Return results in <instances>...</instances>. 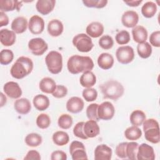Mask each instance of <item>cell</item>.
<instances>
[{
	"label": "cell",
	"mask_w": 160,
	"mask_h": 160,
	"mask_svg": "<svg viewBox=\"0 0 160 160\" xmlns=\"http://www.w3.org/2000/svg\"><path fill=\"white\" fill-rule=\"evenodd\" d=\"M3 91L5 94L12 99H18L22 95V90L18 83L14 81H9L4 84Z\"/></svg>",
	"instance_id": "4fadbf2b"
},
{
	"label": "cell",
	"mask_w": 160,
	"mask_h": 160,
	"mask_svg": "<svg viewBox=\"0 0 160 160\" xmlns=\"http://www.w3.org/2000/svg\"><path fill=\"white\" fill-rule=\"evenodd\" d=\"M152 46L148 42H144L143 43L138 44L137 46V52L139 56L143 59L148 58L151 56L152 54Z\"/></svg>",
	"instance_id": "836d02e7"
},
{
	"label": "cell",
	"mask_w": 160,
	"mask_h": 160,
	"mask_svg": "<svg viewBox=\"0 0 160 160\" xmlns=\"http://www.w3.org/2000/svg\"><path fill=\"white\" fill-rule=\"evenodd\" d=\"M15 111L20 114H27L31 109V104L29 100L27 98H22L18 99L14 103Z\"/></svg>",
	"instance_id": "d6986e66"
},
{
	"label": "cell",
	"mask_w": 160,
	"mask_h": 160,
	"mask_svg": "<svg viewBox=\"0 0 160 160\" xmlns=\"http://www.w3.org/2000/svg\"><path fill=\"white\" fill-rule=\"evenodd\" d=\"M115 39L118 44L124 45L128 44L130 41L131 37L128 31L122 30L116 34Z\"/></svg>",
	"instance_id": "60d3db41"
},
{
	"label": "cell",
	"mask_w": 160,
	"mask_h": 160,
	"mask_svg": "<svg viewBox=\"0 0 160 160\" xmlns=\"http://www.w3.org/2000/svg\"><path fill=\"white\" fill-rule=\"evenodd\" d=\"M51 160H66L67 154L62 151H54L51 154Z\"/></svg>",
	"instance_id": "681fc988"
},
{
	"label": "cell",
	"mask_w": 160,
	"mask_h": 160,
	"mask_svg": "<svg viewBox=\"0 0 160 160\" xmlns=\"http://www.w3.org/2000/svg\"><path fill=\"white\" fill-rule=\"evenodd\" d=\"M28 26V20L23 16H19L14 19L11 22V29L16 34L24 32Z\"/></svg>",
	"instance_id": "7402d4cb"
},
{
	"label": "cell",
	"mask_w": 160,
	"mask_h": 160,
	"mask_svg": "<svg viewBox=\"0 0 160 160\" xmlns=\"http://www.w3.org/2000/svg\"><path fill=\"white\" fill-rule=\"evenodd\" d=\"M72 44L78 51L82 52H88L94 47L91 37L84 33L76 35L72 39Z\"/></svg>",
	"instance_id": "8992f818"
},
{
	"label": "cell",
	"mask_w": 160,
	"mask_h": 160,
	"mask_svg": "<svg viewBox=\"0 0 160 160\" xmlns=\"http://www.w3.org/2000/svg\"><path fill=\"white\" fill-rule=\"evenodd\" d=\"M157 12L156 4L152 1L145 2L141 8V13L144 17L151 18L153 17Z\"/></svg>",
	"instance_id": "4dcf8cb0"
},
{
	"label": "cell",
	"mask_w": 160,
	"mask_h": 160,
	"mask_svg": "<svg viewBox=\"0 0 160 160\" xmlns=\"http://www.w3.org/2000/svg\"><path fill=\"white\" fill-rule=\"evenodd\" d=\"M123 2L129 6L137 7L140 5V4L142 2V0H138V1L131 0V1H124Z\"/></svg>",
	"instance_id": "f5cc1de1"
},
{
	"label": "cell",
	"mask_w": 160,
	"mask_h": 160,
	"mask_svg": "<svg viewBox=\"0 0 160 160\" xmlns=\"http://www.w3.org/2000/svg\"><path fill=\"white\" fill-rule=\"evenodd\" d=\"M84 122L81 121L78 122L73 128V134L75 136L81 138L82 139H88V138L85 135L84 132Z\"/></svg>",
	"instance_id": "f6af8a7d"
},
{
	"label": "cell",
	"mask_w": 160,
	"mask_h": 160,
	"mask_svg": "<svg viewBox=\"0 0 160 160\" xmlns=\"http://www.w3.org/2000/svg\"><path fill=\"white\" fill-rule=\"evenodd\" d=\"M42 141L41 136L35 132L28 134L25 138L26 144L30 147H38L42 143Z\"/></svg>",
	"instance_id": "e575fe53"
},
{
	"label": "cell",
	"mask_w": 160,
	"mask_h": 160,
	"mask_svg": "<svg viewBox=\"0 0 160 160\" xmlns=\"http://www.w3.org/2000/svg\"><path fill=\"white\" fill-rule=\"evenodd\" d=\"M45 62L51 73L58 74L62 71V57L60 52L56 51H50L45 58Z\"/></svg>",
	"instance_id": "5b68a950"
},
{
	"label": "cell",
	"mask_w": 160,
	"mask_h": 160,
	"mask_svg": "<svg viewBox=\"0 0 160 160\" xmlns=\"http://www.w3.org/2000/svg\"><path fill=\"white\" fill-rule=\"evenodd\" d=\"M66 109L68 111L76 114L82 111L84 106L83 100L77 96L71 97L66 102Z\"/></svg>",
	"instance_id": "2e32d148"
},
{
	"label": "cell",
	"mask_w": 160,
	"mask_h": 160,
	"mask_svg": "<svg viewBox=\"0 0 160 160\" xmlns=\"http://www.w3.org/2000/svg\"><path fill=\"white\" fill-rule=\"evenodd\" d=\"M94 66L92 59L89 56L73 55L68 59L67 62L68 69L72 74L91 71Z\"/></svg>",
	"instance_id": "6da1fadb"
},
{
	"label": "cell",
	"mask_w": 160,
	"mask_h": 160,
	"mask_svg": "<svg viewBox=\"0 0 160 160\" xmlns=\"http://www.w3.org/2000/svg\"><path fill=\"white\" fill-rule=\"evenodd\" d=\"M79 82L81 85L86 88H91L96 83V77L91 71H88L81 75Z\"/></svg>",
	"instance_id": "83f0119b"
},
{
	"label": "cell",
	"mask_w": 160,
	"mask_h": 160,
	"mask_svg": "<svg viewBox=\"0 0 160 160\" xmlns=\"http://www.w3.org/2000/svg\"><path fill=\"white\" fill-rule=\"evenodd\" d=\"M142 125L143 126L145 139L153 144L159 143L160 141V134L158 122L153 118L146 119Z\"/></svg>",
	"instance_id": "277c9868"
},
{
	"label": "cell",
	"mask_w": 160,
	"mask_h": 160,
	"mask_svg": "<svg viewBox=\"0 0 160 160\" xmlns=\"http://www.w3.org/2000/svg\"><path fill=\"white\" fill-rule=\"evenodd\" d=\"M139 21L138 14L132 10L125 11L121 17V22L124 26L131 28H134Z\"/></svg>",
	"instance_id": "5bb4252c"
},
{
	"label": "cell",
	"mask_w": 160,
	"mask_h": 160,
	"mask_svg": "<svg viewBox=\"0 0 160 160\" xmlns=\"http://www.w3.org/2000/svg\"><path fill=\"white\" fill-rule=\"evenodd\" d=\"M114 113V107L109 101H104L98 106V115L99 119L110 120L113 118Z\"/></svg>",
	"instance_id": "30bf717a"
},
{
	"label": "cell",
	"mask_w": 160,
	"mask_h": 160,
	"mask_svg": "<svg viewBox=\"0 0 160 160\" xmlns=\"http://www.w3.org/2000/svg\"><path fill=\"white\" fill-rule=\"evenodd\" d=\"M22 1L15 0H0V10L2 12L12 11L17 9L19 11Z\"/></svg>",
	"instance_id": "f1b7e54d"
},
{
	"label": "cell",
	"mask_w": 160,
	"mask_h": 160,
	"mask_svg": "<svg viewBox=\"0 0 160 160\" xmlns=\"http://www.w3.org/2000/svg\"><path fill=\"white\" fill-rule=\"evenodd\" d=\"M150 44L156 48L160 47V31H156L152 32L149 37Z\"/></svg>",
	"instance_id": "c3c4849f"
},
{
	"label": "cell",
	"mask_w": 160,
	"mask_h": 160,
	"mask_svg": "<svg viewBox=\"0 0 160 160\" xmlns=\"http://www.w3.org/2000/svg\"><path fill=\"white\" fill-rule=\"evenodd\" d=\"M33 69V62L29 58L21 56L12 66L10 73L12 78L21 79L29 75Z\"/></svg>",
	"instance_id": "7a4b0ae2"
},
{
	"label": "cell",
	"mask_w": 160,
	"mask_h": 160,
	"mask_svg": "<svg viewBox=\"0 0 160 160\" xmlns=\"http://www.w3.org/2000/svg\"><path fill=\"white\" fill-rule=\"evenodd\" d=\"M116 57L121 64H128L131 62L134 58V49L129 46H120L116 51Z\"/></svg>",
	"instance_id": "52a82bcc"
},
{
	"label": "cell",
	"mask_w": 160,
	"mask_h": 160,
	"mask_svg": "<svg viewBox=\"0 0 160 160\" xmlns=\"http://www.w3.org/2000/svg\"><path fill=\"white\" fill-rule=\"evenodd\" d=\"M52 139L56 145L62 146L69 142V137L67 132L62 131H58L52 134Z\"/></svg>",
	"instance_id": "f546056e"
},
{
	"label": "cell",
	"mask_w": 160,
	"mask_h": 160,
	"mask_svg": "<svg viewBox=\"0 0 160 160\" xmlns=\"http://www.w3.org/2000/svg\"><path fill=\"white\" fill-rule=\"evenodd\" d=\"M98 64L99 67L104 70L111 69L114 64L113 56L108 52L101 53L98 58Z\"/></svg>",
	"instance_id": "d4e9b609"
},
{
	"label": "cell",
	"mask_w": 160,
	"mask_h": 160,
	"mask_svg": "<svg viewBox=\"0 0 160 160\" xmlns=\"http://www.w3.org/2000/svg\"><path fill=\"white\" fill-rule=\"evenodd\" d=\"M28 48L34 55L41 56L48 50V45L42 38H35L28 42Z\"/></svg>",
	"instance_id": "ba28073f"
},
{
	"label": "cell",
	"mask_w": 160,
	"mask_h": 160,
	"mask_svg": "<svg viewBox=\"0 0 160 160\" xmlns=\"http://www.w3.org/2000/svg\"><path fill=\"white\" fill-rule=\"evenodd\" d=\"M128 142H123L119 143L116 148L115 152L117 156L121 159L127 158L126 155V146Z\"/></svg>",
	"instance_id": "bcb514c9"
},
{
	"label": "cell",
	"mask_w": 160,
	"mask_h": 160,
	"mask_svg": "<svg viewBox=\"0 0 160 160\" xmlns=\"http://www.w3.org/2000/svg\"><path fill=\"white\" fill-rule=\"evenodd\" d=\"M99 104L97 103H92L86 108V116L90 120L98 121L99 120L98 115V109Z\"/></svg>",
	"instance_id": "ab89813d"
},
{
	"label": "cell",
	"mask_w": 160,
	"mask_h": 160,
	"mask_svg": "<svg viewBox=\"0 0 160 160\" xmlns=\"http://www.w3.org/2000/svg\"><path fill=\"white\" fill-rule=\"evenodd\" d=\"M146 119L145 113L141 110H135L132 111L130 115V122L132 125L135 126H140Z\"/></svg>",
	"instance_id": "1f68e13d"
},
{
	"label": "cell",
	"mask_w": 160,
	"mask_h": 160,
	"mask_svg": "<svg viewBox=\"0 0 160 160\" xmlns=\"http://www.w3.org/2000/svg\"><path fill=\"white\" fill-rule=\"evenodd\" d=\"M39 87L42 92L46 94H52L56 89V84L53 79L46 77L40 81Z\"/></svg>",
	"instance_id": "484cf974"
},
{
	"label": "cell",
	"mask_w": 160,
	"mask_h": 160,
	"mask_svg": "<svg viewBox=\"0 0 160 160\" xmlns=\"http://www.w3.org/2000/svg\"><path fill=\"white\" fill-rule=\"evenodd\" d=\"M84 132L88 138L96 137L100 132V129L97 121L94 120H89L84 122Z\"/></svg>",
	"instance_id": "ac0fdd59"
},
{
	"label": "cell",
	"mask_w": 160,
	"mask_h": 160,
	"mask_svg": "<svg viewBox=\"0 0 160 160\" xmlns=\"http://www.w3.org/2000/svg\"><path fill=\"white\" fill-rule=\"evenodd\" d=\"M69 152L73 160L88 159L84 144L78 141H72L69 146Z\"/></svg>",
	"instance_id": "9c48e42d"
},
{
	"label": "cell",
	"mask_w": 160,
	"mask_h": 160,
	"mask_svg": "<svg viewBox=\"0 0 160 160\" xmlns=\"http://www.w3.org/2000/svg\"><path fill=\"white\" fill-rule=\"evenodd\" d=\"M132 34L134 41L138 44L146 42L148 35L146 29L141 25L136 26L132 28Z\"/></svg>",
	"instance_id": "cb8c5ba5"
},
{
	"label": "cell",
	"mask_w": 160,
	"mask_h": 160,
	"mask_svg": "<svg viewBox=\"0 0 160 160\" xmlns=\"http://www.w3.org/2000/svg\"><path fill=\"white\" fill-rule=\"evenodd\" d=\"M64 26L62 22L58 19H52L48 24V32L52 37L59 36L63 32Z\"/></svg>",
	"instance_id": "603a6c76"
},
{
	"label": "cell",
	"mask_w": 160,
	"mask_h": 160,
	"mask_svg": "<svg viewBox=\"0 0 160 160\" xmlns=\"http://www.w3.org/2000/svg\"><path fill=\"white\" fill-rule=\"evenodd\" d=\"M124 136L128 140L136 141L141 137L142 131L138 126H132L125 130Z\"/></svg>",
	"instance_id": "d6a6232c"
},
{
	"label": "cell",
	"mask_w": 160,
	"mask_h": 160,
	"mask_svg": "<svg viewBox=\"0 0 160 160\" xmlns=\"http://www.w3.org/2000/svg\"><path fill=\"white\" fill-rule=\"evenodd\" d=\"M99 88L104 98L117 100L121 98L124 92V88L121 83L115 80H109L102 84Z\"/></svg>",
	"instance_id": "3957f363"
},
{
	"label": "cell",
	"mask_w": 160,
	"mask_h": 160,
	"mask_svg": "<svg viewBox=\"0 0 160 160\" xmlns=\"http://www.w3.org/2000/svg\"><path fill=\"white\" fill-rule=\"evenodd\" d=\"M73 123V119L71 116L68 114H61L58 120V124L62 129H69Z\"/></svg>",
	"instance_id": "d590c367"
},
{
	"label": "cell",
	"mask_w": 160,
	"mask_h": 160,
	"mask_svg": "<svg viewBox=\"0 0 160 160\" xmlns=\"http://www.w3.org/2000/svg\"><path fill=\"white\" fill-rule=\"evenodd\" d=\"M104 26L102 23L97 21L92 22L88 25L86 29L87 34L91 38H97L104 32Z\"/></svg>",
	"instance_id": "44dd1931"
},
{
	"label": "cell",
	"mask_w": 160,
	"mask_h": 160,
	"mask_svg": "<svg viewBox=\"0 0 160 160\" xmlns=\"http://www.w3.org/2000/svg\"><path fill=\"white\" fill-rule=\"evenodd\" d=\"M155 159V153L153 148L146 144L142 143L139 145L137 159L138 160H154Z\"/></svg>",
	"instance_id": "7c38bea8"
},
{
	"label": "cell",
	"mask_w": 160,
	"mask_h": 160,
	"mask_svg": "<svg viewBox=\"0 0 160 160\" xmlns=\"http://www.w3.org/2000/svg\"><path fill=\"white\" fill-rule=\"evenodd\" d=\"M24 160H40L41 159V156L38 151L36 150H30L28 152L26 156L24 158Z\"/></svg>",
	"instance_id": "f907efd6"
},
{
	"label": "cell",
	"mask_w": 160,
	"mask_h": 160,
	"mask_svg": "<svg viewBox=\"0 0 160 160\" xmlns=\"http://www.w3.org/2000/svg\"><path fill=\"white\" fill-rule=\"evenodd\" d=\"M82 97L87 102H92L95 101L98 97V92L94 88H86L82 91Z\"/></svg>",
	"instance_id": "ee69618b"
},
{
	"label": "cell",
	"mask_w": 160,
	"mask_h": 160,
	"mask_svg": "<svg viewBox=\"0 0 160 160\" xmlns=\"http://www.w3.org/2000/svg\"><path fill=\"white\" fill-rule=\"evenodd\" d=\"M9 24V18L4 12H0V27L6 26Z\"/></svg>",
	"instance_id": "816d5d0a"
},
{
	"label": "cell",
	"mask_w": 160,
	"mask_h": 160,
	"mask_svg": "<svg viewBox=\"0 0 160 160\" xmlns=\"http://www.w3.org/2000/svg\"><path fill=\"white\" fill-rule=\"evenodd\" d=\"M28 28L32 34H40L44 29V19L38 15L31 16L28 22Z\"/></svg>",
	"instance_id": "8fae6325"
},
{
	"label": "cell",
	"mask_w": 160,
	"mask_h": 160,
	"mask_svg": "<svg viewBox=\"0 0 160 160\" xmlns=\"http://www.w3.org/2000/svg\"><path fill=\"white\" fill-rule=\"evenodd\" d=\"M32 102L35 108L40 111L47 109L50 104L49 98L44 94H38L35 96L33 98Z\"/></svg>",
	"instance_id": "4316f807"
},
{
	"label": "cell",
	"mask_w": 160,
	"mask_h": 160,
	"mask_svg": "<svg viewBox=\"0 0 160 160\" xmlns=\"http://www.w3.org/2000/svg\"><path fill=\"white\" fill-rule=\"evenodd\" d=\"M7 101L6 97L4 95L2 92H1V107H2L4 104H6Z\"/></svg>",
	"instance_id": "db71d44e"
},
{
	"label": "cell",
	"mask_w": 160,
	"mask_h": 160,
	"mask_svg": "<svg viewBox=\"0 0 160 160\" xmlns=\"http://www.w3.org/2000/svg\"><path fill=\"white\" fill-rule=\"evenodd\" d=\"M138 147L139 144L136 142L132 141L128 142L126 146L127 158L131 160H136Z\"/></svg>",
	"instance_id": "8d00e7d4"
},
{
	"label": "cell",
	"mask_w": 160,
	"mask_h": 160,
	"mask_svg": "<svg viewBox=\"0 0 160 160\" xmlns=\"http://www.w3.org/2000/svg\"><path fill=\"white\" fill-rule=\"evenodd\" d=\"M16 36L13 31L2 29L0 31V41L4 46H11L16 42Z\"/></svg>",
	"instance_id": "ffe728a7"
},
{
	"label": "cell",
	"mask_w": 160,
	"mask_h": 160,
	"mask_svg": "<svg viewBox=\"0 0 160 160\" xmlns=\"http://www.w3.org/2000/svg\"><path fill=\"white\" fill-rule=\"evenodd\" d=\"M14 59L13 52L8 49L1 50L0 52V63L2 65H8L10 64Z\"/></svg>",
	"instance_id": "74e56055"
},
{
	"label": "cell",
	"mask_w": 160,
	"mask_h": 160,
	"mask_svg": "<svg viewBox=\"0 0 160 160\" xmlns=\"http://www.w3.org/2000/svg\"><path fill=\"white\" fill-rule=\"evenodd\" d=\"M99 46L105 50L110 49L114 45V40L109 35H104L99 39Z\"/></svg>",
	"instance_id": "b9f144b4"
},
{
	"label": "cell",
	"mask_w": 160,
	"mask_h": 160,
	"mask_svg": "<svg viewBox=\"0 0 160 160\" xmlns=\"http://www.w3.org/2000/svg\"><path fill=\"white\" fill-rule=\"evenodd\" d=\"M82 3L88 8H104L108 1L107 0H83Z\"/></svg>",
	"instance_id": "7bdbcfd3"
},
{
	"label": "cell",
	"mask_w": 160,
	"mask_h": 160,
	"mask_svg": "<svg viewBox=\"0 0 160 160\" xmlns=\"http://www.w3.org/2000/svg\"><path fill=\"white\" fill-rule=\"evenodd\" d=\"M51 124L50 117L45 113H42L38 115L36 118V125L40 129H46Z\"/></svg>",
	"instance_id": "f35d334b"
},
{
	"label": "cell",
	"mask_w": 160,
	"mask_h": 160,
	"mask_svg": "<svg viewBox=\"0 0 160 160\" xmlns=\"http://www.w3.org/2000/svg\"><path fill=\"white\" fill-rule=\"evenodd\" d=\"M54 0H38L36 4V10L42 15H48L55 7Z\"/></svg>",
	"instance_id": "e0dca14e"
},
{
	"label": "cell",
	"mask_w": 160,
	"mask_h": 160,
	"mask_svg": "<svg viewBox=\"0 0 160 160\" xmlns=\"http://www.w3.org/2000/svg\"><path fill=\"white\" fill-rule=\"evenodd\" d=\"M112 149L106 144H102L96 146L94 150L95 160H110L112 158Z\"/></svg>",
	"instance_id": "9a60e30c"
},
{
	"label": "cell",
	"mask_w": 160,
	"mask_h": 160,
	"mask_svg": "<svg viewBox=\"0 0 160 160\" xmlns=\"http://www.w3.org/2000/svg\"><path fill=\"white\" fill-rule=\"evenodd\" d=\"M68 94V89L63 85H56V89L52 93V96L56 98H62Z\"/></svg>",
	"instance_id": "7dc6e473"
}]
</instances>
